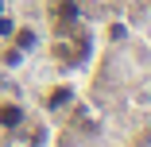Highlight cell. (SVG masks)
Instances as JSON below:
<instances>
[{
    "label": "cell",
    "mask_w": 151,
    "mask_h": 147,
    "mask_svg": "<svg viewBox=\"0 0 151 147\" xmlns=\"http://www.w3.org/2000/svg\"><path fill=\"white\" fill-rule=\"evenodd\" d=\"M16 47H19V50L35 47V31H19V35H16Z\"/></svg>",
    "instance_id": "3"
},
{
    "label": "cell",
    "mask_w": 151,
    "mask_h": 147,
    "mask_svg": "<svg viewBox=\"0 0 151 147\" xmlns=\"http://www.w3.org/2000/svg\"><path fill=\"white\" fill-rule=\"evenodd\" d=\"M54 16H58V23H74L78 19V4H74V0H58V4H54Z\"/></svg>",
    "instance_id": "2"
},
{
    "label": "cell",
    "mask_w": 151,
    "mask_h": 147,
    "mask_svg": "<svg viewBox=\"0 0 151 147\" xmlns=\"http://www.w3.org/2000/svg\"><path fill=\"white\" fill-rule=\"evenodd\" d=\"M23 124V108L16 101H0V128H19Z\"/></svg>",
    "instance_id": "1"
}]
</instances>
